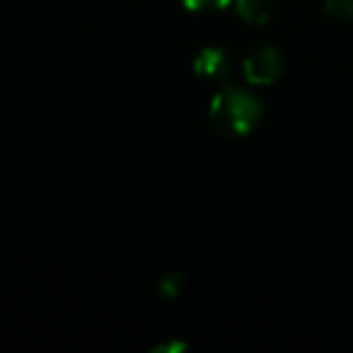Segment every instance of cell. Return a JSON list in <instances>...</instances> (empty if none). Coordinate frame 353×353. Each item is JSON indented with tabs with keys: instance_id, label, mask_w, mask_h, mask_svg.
Masks as SVG:
<instances>
[{
	"instance_id": "1",
	"label": "cell",
	"mask_w": 353,
	"mask_h": 353,
	"mask_svg": "<svg viewBox=\"0 0 353 353\" xmlns=\"http://www.w3.org/2000/svg\"><path fill=\"white\" fill-rule=\"evenodd\" d=\"M261 102L250 92V90L235 88V85H221L211 99L208 117L211 123L230 138H245L256 128L261 121Z\"/></svg>"
},
{
	"instance_id": "2",
	"label": "cell",
	"mask_w": 353,
	"mask_h": 353,
	"mask_svg": "<svg viewBox=\"0 0 353 353\" xmlns=\"http://www.w3.org/2000/svg\"><path fill=\"white\" fill-rule=\"evenodd\" d=\"M247 83L252 85H274L283 75V56L274 46H261L252 51L242 63Z\"/></svg>"
},
{
	"instance_id": "3",
	"label": "cell",
	"mask_w": 353,
	"mask_h": 353,
	"mask_svg": "<svg viewBox=\"0 0 353 353\" xmlns=\"http://www.w3.org/2000/svg\"><path fill=\"white\" fill-rule=\"evenodd\" d=\"M194 73L216 85H225L232 75V59L221 46H206L194 59Z\"/></svg>"
},
{
	"instance_id": "4",
	"label": "cell",
	"mask_w": 353,
	"mask_h": 353,
	"mask_svg": "<svg viewBox=\"0 0 353 353\" xmlns=\"http://www.w3.org/2000/svg\"><path fill=\"white\" fill-rule=\"evenodd\" d=\"M235 10L250 25H266L274 12V0H235Z\"/></svg>"
},
{
	"instance_id": "5",
	"label": "cell",
	"mask_w": 353,
	"mask_h": 353,
	"mask_svg": "<svg viewBox=\"0 0 353 353\" xmlns=\"http://www.w3.org/2000/svg\"><path fill=\"white\" fill-rule=\"evenodd\" d=\"M182 285H184V279L182 274H165L157 283V293L162 298H176V295L182 293Z\"/></svg>"
},
{
	"instance_id": "6",
	"label": "cell",
	"mask_w": 353,
	"mask_h": 353,
	"mask_svg": "<svg viewBox=\"0 0 353 353\" xmlns=\"http://www.w3.org/2000/svg\"><path fill=\"white\" fill-rule=\"evenodd\" d=\"M182 6L189 12H211V10H223L230 6V0H182Z\"/></svg>"
},
{
	"instance_id": "7",
	"label": "cell",
	"mask_w": 353,
	"mask_h": 353,
	"mask_svg": "<svg viewBox=\"0 0 353 353\" xmlns=\"http://www.w3.org/2000/svg\"><path fill=\"white\" fill-rule=\"evenodd\" d=\"M324 8L332 17L353 20V0H324Z\"/></svg>"
}]
</instances>
